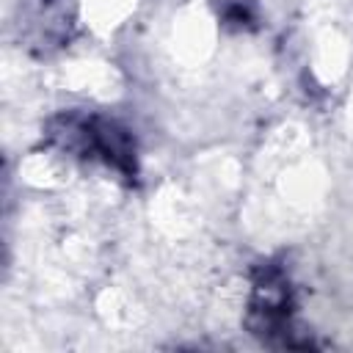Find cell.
I'll use <instances>...</instances> for the list:
<instances>
[{
  "label": "cell",
  "mask_w": 353,
  "mask_h": 353,
  "mask_svg": "<svg viewBox=\"0 0 353 353\" xmlns=\"http://www.w3.org/2000/svg\"><path fill=\"white\" fill-rule=\"evenodd\" d=\"M47 146H55L72 157L102 163L116 176L135 182L138 176V146L130 127L113 116L91 110H61L44 124Z\"/></svg>",
  "instance_id": "1"
},
{
  "label": "cell",
  "mask_w": 353,
  "mask_h": 353,
  "mask_svg": "<svg viewBox=\"0 0 353 353\" xmlns=\"http://www.w3.org/2000/svg\"><path fill=\"white\" fill-rule=\"evenodd\" d=\"M298 298L287 268L279 259H262L251 270V292L245 306V328L273 347H309L295 328Z\"/></svg>",
  "instance_id": "2"
},
{
  "label": "cell",
  "mask_w": 353,
  "mask_h": 353,
  "mask_svg": "<svg viewBox=\"0 0 353 353\" xmlns=\"http://www.w3.org/2000/svg\"><path fill=\"white\" fill-rule=\"evenodd\" d=\"M19 41L36 55L61 50L74 33L69 0H22L17 11Z\"/></svg>",
  "instance_id": "3"
},
{
  "label": "cell",
  "mask_w": 353,
  "mask_h": 353,
  "mask_svg": "<svg viewBox=\"0 0 353 353\" xmlns=\"http://www.w3.org/2000/svg\"><path fill=\"white\" fill-rule=\"evenodd\" d=\"M218 22L226 30H256L259 28V3L256 0H212Z\"/></svg>",
  "instance_id": "4"
}]
</instances>
